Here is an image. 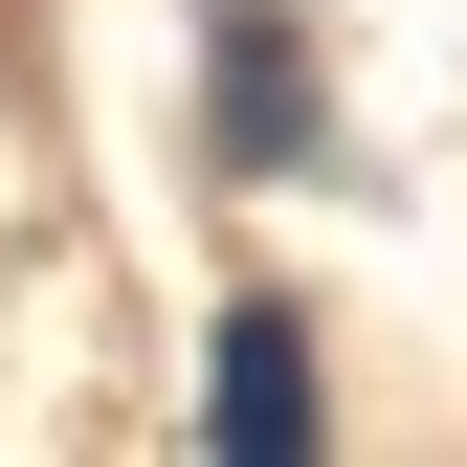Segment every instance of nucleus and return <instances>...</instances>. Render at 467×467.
Instances as JSON below:
<instances>
[{
	"label": "nucleus",
	"instance_id": "1",
	"mask_svg": "<svg viewBox=\"0 0 467 467\" xmlns=\"http://www.w3.org/2000/svg\"><path fill=\"white\" fill-rule=\"evenodd\" d=\"M201 445H223V467H312V445H334V423H312V334H289L267 289L223 312V379H201Z\"/></svg>",
	"mask_w": 467,
	"mask_h": 467
},
{
	"label": "nucleus",
	"instance_id": "2",
	"mask_svg": "<svg viewBox=\"0 0 467 467\" xmlns=\"http://www.w3.org/2000/svg\"><path fill=\"white\" fill-rule=\"evenodd\" d=\"M312 156V89H289V23L267 0H223V179H289Z\"/></svg>",
	"mask_w": 467,
	"mask_h": 467
}]
</instances>
